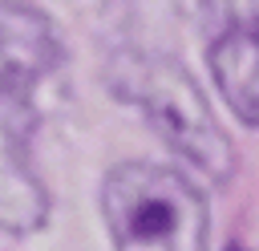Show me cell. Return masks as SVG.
<instances>
[{"label": "cell", "instance_id": "6da1fadb", "mask_svg": "<svg viewBox=\"0 0 259 251\" xmlns=\"http://www.w3.org/2000/svg\"><path fill=\"white\" fill-rule=\"evenodd\" d=\"M109 85L117 89V97L138 105L146 121L162 134V142L182 154L198 174L214 182H227L235 174L231 138L223 134L202 89L178 61L154 53H117L109 65Z\"/></svg>", "mask_w": 259, "mask_h": 251}, {"label": "cell", "instance_id": "7a4b0ae2", "mask_svg": "<svg viewBox=\"0 0 259 251\" xmlns=\"http://www.w3.org/2000/svg\"><path fill=\"white\" fill-rule=\"evenodd\" d=\"M113 251H206L210 219L198 186L166 166L125 162L101 186Z\"/></svg>", "mask_w": 259, "mask_h": 251}, {"label": "cell", "instance_id": "3957f363", "mask_svg": "<svg viewBox=\"0 0 259 251\" xmlns=\"http://www.w3.org/2000/svg\"><path fill=\"white\" fill-rule=\"evenodd\" d=\"M36 109L28 89H0V231L28 235L49 219V190L32 170Z\"/></svg>", "mask_w": 259, "mask_h": 251}, {"label": "cell", "instance_id": "277c9868", "mask_svg": "<svg viewBox=\"0 0 259 251\" xmlns=\"http://www.w3.org/2000/svg\"><path fill=\"white\" fill-rule=\"evenodd\" d=\"M61 61L57 28L24 0H0V89H32Z\"/></svg>", "mask_w": 259, "mask_h": 251}, {"label": "cell", "instance_id": "5b68a950", "mask_svg": "<svg viewBox=\"0 0 259 251\" xmlns=\"http://www.w3.org/2000/svg\"><path fill=\"white\" fill-rule=\"evenodd\" d=\"M210 73L231 105V113L247 126H259V28H227L210 36Z\"/></svg>", "mask_w": 259, "mask_h": 251}, {"label": "cell", "instance_id": "8992f818", "mask_svg": "<svg viewBox=\"0 0 259 251\" xmlns=\"http://www.w3.org/2000/svg\"><path fill=\"white\" fill-rule=\"evenodd\" d=\"M202 28L227 32V28H259V0H202Z\"/></svg>", "mask_w": 259, "mask_h": 251}]
</instances>
